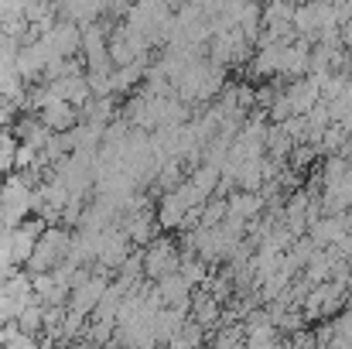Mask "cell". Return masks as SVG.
Instances as JSON below:
<instances>
[]
</instances>
